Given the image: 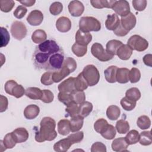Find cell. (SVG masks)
Here are the masks:
<instances>
[{"instance_id":"57","label":"cell","mask_w":152,"mask_h":152,"mask_svg":"<svg viewBox=\"0 0 152 152\" xmlns=\"http://www.w3.org/2000/svg\"><path fill=\"white\" fill-rule=\"evenodd\" d=\"M107 151L106 145L101 142L93 143L91 147V152H106Z\"/></svg>"},{"instance_id":"35","label":"cell","mask_w":152,"mask_h":152,"mask_svg":"<svg viewBox=\"0 0 152 152\" xmlns=\"http://www.w3.org/2000/svg\"><path fill=\"white\" fill-rule=\"evenodd\" d=\"M115 128L119 134H126L129 129V122L125 120L120 119L116 122Z\"/></svg>"},{"instance_id":"27","label":"cell","mask_w":152,"mask_h":152,"mask_svg":"<svg viewBox=\"0 0 152 152\" xmlns=\"http://www.w3.org/2000/svg\"><path fill=\"white\" fill-rule=\"evenodd\" d=\"M118 67L115 65H112L107 68L104 71V77L106 80L110 83H114L116 81V74L118 69Z\"/></svg>"},{"instance_id":"20","label":"cell","mask_w":152,"mask_h":152,"mask_svg":"<svg viewBox=\"0 0 152 152\" xmlns=\"http://www.w3.org/2000/svg\"><path fill=\"white\" fill-rule=\"evenodd\" d=\"M40 108L36 104H30L24 109V116L27 119H35L39 114Z\"/></svg>"},{"instance_id":"50","label":"cell","mask_w":152,"mask_h":152,"mask_svg":"<svg viewBox=\"0 0 152 152\" xmlns=\"http://www.w3.org/2000/svg\"><path fill=\"white\" fill-rule=\"evenodd\" d=\"M58 99L59 102L64 103L66 106L73 102L71 93L59 92L58 94Z\"/></svg>"},{"instance_id":"9","label":"cell","mask_w":152,"mask_h":152,"mask_svg":"<svg viewBox=\"0 0 152 152\" xmlns=\"http://www.w3.org/2000/svg\"><path fill=\"white\" fill-rule=\"evenodd\" d=\"M116 15L121 17L128 15L130 12V7L129 2L125 0L116 1L112 8Z\"/></svg>"},{"instance_id":"19","label":"cell","mask_w":152,"mask_h":152,"mask_svg":"<svg viewBox=\"0 0 152 152\" xmlns=\"http://www.w3.org/2000/svg\"><path fill=\"white\" fill-rule=\"evenodd\" d=\"M120 24V19L116 14H112L107 16L105 21V26L109 30H115Z\"/></svg>"},{"instance_id":"26","label":"cell","mask_w":152,"mask_h":152,"mask_svg":"<svg viewBox=\"0 0 152 152\" xmlns=\"http://www.w3.org/2000/svg\"><path fill=\"white\" fill-rule=\"evenodd\" d=\"M116 0H110V1H106V0H94V1H90V3L91 5L97 9H102L103 8H113Z\"/></svg>"},{"instance_id":"15","label":"cell","mask_w":152,"mask_h":152,"mask_svg":"<svg viewBox=\"0 0 152 152\" xmlns=\"http://www.w3.org/2000/svg\"><path fill=\"white\" fill-rule=\"evenodd\" d=\"M75 43L81 45L87 46L92 40V35L90 33L83 32L79 29L75 33Z\"/></svg>"},{"instance_id":"6","label":"cell","mask_w":152,"mask_h":152,"mask_svg":"<svg viewBox=\"0 0 152 152\" xmlns=\"http://www.w3.org/2000/svg\"><path fill=\"white\" fill-rule=\"evenodd\" d=\"M127 45H129L132 50L138 52H142L148 48V42L141 36L134 34L131 36L128 40Z\"/></svg>"},{"instance_id":"3","label":"cell","mask_w":152,"mask_h":152,"mask_svg":"<svg viewBox=\"0 0 152 152\" xmlns=\"http://www.w3.org/2000/svg\"><path fill=\"white\" fill-rule=\"evenodd\" d=\"M80 30L83 32L99 31L101 29L100 22L93 17H83L79 21Z\"/></svg>"},{"instance_id":"23","label":"cell","mask_w":152,"mask_h":152,"mask_svg":"<svg viewBox=\"0 0 152 152\" xmlns=\"http://www.w3.org/2000/svg\"><path fill=\"white\" fill-rule=\"evenodd\" d=\"M121 41L118 40H110L107 42L106 45V52L111 56L116 55V52L119 48L122 45Z\"/></svg>"},{"instance_id":"45","label":"cell","mask_w":152,"mask_h":152,"mask_svg":"<svg viewBox=\"0 0 152 152\" xmlns=\"http://www.w3.org/2000/svg\"><path fill=\"white\" fill-rule=\"evenodd\" d=\"M1 48L6 46L10 40V34L7 28L1 27Z\"/></svg>"},{"instance_id":"39","label":"cell","mask_w":152,"mask_h":152,"mask_svg":"<svg viewBox=\"0 0 152 152\" xmlns=\"http://www.w3.org/2000/svg\"><path fill=\"white\" fill-rule=\"evenodd\" d=\"M125 97L130 100L137 102L141 97V93L138 88L132 87L126 91Z\"/></svg>"},{"instance_id":"60","label":"cell","mask_w":152,"mask_h":152,"mask_svg":"<svg viewBox=\"0 0 152 152\" xmlns=\"http://www.w3.org/2000/svg\"><path fill=\"white\" fill-rule=\"evenodd\" d=\"M143 62L145 65L147 66L151 67L152 66V55L151 54H147L142 58Z\"/></svg>"},{"instance_id":"38","label":"cell","mask_w":152,"mask_h":152,"mask_svg":"<svg viewBox=\"0 0 152 152\" xmlns=\"http://www.w3.org/2000/svg\"><path fill=\"white\" fill-rule=\"evenodd\" d=\"M116 128L110 124H108L104 130L101 133V135L106 140H112L115 138L116 135Z\"/></svg>"},{"instance_id":"40","label":"cell","mask_w":152,"mask_h":152,"mask_svg":"<svg viewBox=\"0 0 152 152\" xmlns=\"http://www.w3.org/2000/svg\"><path fill=\"white\" fill-rule=\"evenodd\" d=\"M137 125L141 129H148L151 126L150 119L146 115H142L138 118L137 120Z\"/></svg>"},{"instance_id":"44","label":"cell","mask_w":152,"mask_h":152,"mask_svg":"<svg viewBox=\"0 0 152 152\" xmlns=\"http://www.w3.org/2000/svg\"><path fill=\"white\" fill-rule=\"evenodd\" d=\"M65 111L71 118L75 116L79 115V106L78 104L72 102L66 106Z\"/></svg>"},{"instance_id":"56","label":"cell","mask_w":152,"mask_h":152,"mask_svg":"<svg viewBox=\"0 0 152 152\" xmlns=\"http://www.w3.org/2000/svg\"><path fill=\"white\" fill-rule=\"evenodd\" d=\"M27 12V8L23 5H19L14 11V15L18 19H21Z\"/></svg>"},{"instance_id":"59","label":"cell","mask_w":152,"mask_h":152,"mask_svg":"<svg viewBox=\"0 0 152 152\" xmlns=\"http://www.w3.org/2000/svg\"><path fill=\"white\" fill-rule=\"evenodd\" d=\"M129 32V31L124 28L121 25V24H119V26L115 30H113V33L117 36H120V37L126 36Z\"/></svg>"},{"instance_id":"29","label":"cell","mask_w":152,"mask_h":152,"mask_svg":"<svg viewBox=\"0 0 152 152\" xmlns=\"http://www.w3.org/2000/svg\"><path fill=\"white\" fill-rule=\"evenodd\" d=\"M25 94L28 98L33 100L40 99L42 96V90L38 87H31L26 90Z\"/></svg>"},{"instance_id":"42","label":"cell","mask_w":152,"mask_h":152,"mask_svg":"<svg viewBox=\"0 0 152 152\" xmlns=\"http://www.w3.org/2000/svg\"><path fill=\"white\" fill-rule=\"evenodd\" d=\"M72 100L75 103L80 104L84 102H85L86 100V95L83 91H77L75 90L71 93Z\"/></svg>"},{"instance_id":"36","label":"cell","mask_w":152,"mask_h":152,"mask_svg":"<svg viewBox=\"0 0 152 152\" xmlns=\"http://www.w3.org/2000/svg\"><path fill=\"white\" fill-rule=\"evenodd\" d=\"M141 145L147 146L151 144L152 139L150 131H142L140 134V138L138 141Z\"/></svg>"},{"instance_id":"32","label":"cell","mask_w":152,"mask_h":152,"mask_svg":"<svg viewBox=\"0 0 152 152\" xmlns=\"http://www.w3.org/2000/svg\"><path fill=\"white\" fill-rule=\"evenodd\" d=\"M121 110L119 107L116 105L109 106L106 110L107 117L112 121L116 120L120 116Z\"/></svg>"},{"instance_id":"51","label":"cell","mask_w":152,"mask_h":152,"mask_svg":"<svg viewBox=\"0 0 152 152\" xmlns=\"http://www.w3.org/2000/svg\"><path fill=\"white\" fill-rule=\"evenodd\" d=\"M53 71H47L43 73L40 78V82L45 86H49L54 82L52 79Z\"/></svg>"},{"instance_id":"33","label":"cell","mask_w":152,"mask_h":152,"mask_svg":"<svg viewBox=\"0 0 152 152\" xmlns=\"http://www.w3.org/2000/svg\"><path fill=\"white\" fill-rule=\"evenodd\" d=\"M47 38V34L46 32L41 29L35 30L31 35L32 41L36 44L41 43L46 40Z\"/></svg>"},{"instance_id":"21","label":"cell","mask_w":152,"mask_h":152,"mask_svg":"<svg viewBox=\"0 0 152 152\" xmlns=\"http://www.w3.org/2000/svg\"><path fill=\"white\" fill-rule=\"evenodd\" d=\"M71 73L68 68L62 65V67L58 71H53L52 73V79L54 83H59Z\"/></svg>"},{"instance_id":"58","label":"cell","mask_w":152,"mask_h":152,"mask_svg":"<svg viewBox=\"0 0 152 152\" xmlns=\"http://www.w3.org/2000/svg\"><path fill=\"white\" fill-rule=\"evenodd\" d=\"M0 97H1L0 112H3L5 111L8 108V99L5 96H4L3 95H1Z\"/></svg>"},{"instance_id":"14","label":"cell","mask_w":152,"mask_h":152,"mask_svg":"<svg viewBox=\"0 0 152 152\" xmlns=\"http://www.w3.org/2000/svg\"><path fill=\"white\" fill-rule=\"evenodd\" d=\"M56 27L61 33H66L71 28V21L66 17H61L56 21Z\"/></svg>"},{"instance_id":"62","label":"cell","mask_w":152,"mask_h":152,"mask_svg":"<svg viewBox=\"0 0 152 152\" xmlns=\"http://www.w3.org/2000/svg\"><path fill=\"white\" fill-rule=\"evenodd\" d=\"M0 144H1V151H3L4 150H5L6 149H7L5 147V145L4 144L3 140H1L0 141Z\"/></svg>"},{"instance_id":"17","label":"cell","mask_w":152,"mask_h":152,"mask_svg":"<svg viewBox=\"0 0 152 152\" xmlns=\"http://www.w3.org/2000/svg\"><path fill=\"white\" fill-rule=\"evenodd\" d=\"M129 144L125 137H119L115 139L112 142V148L114 151H126Z\"/></svg>"},{"instance_id":"24","label":"cell","mask_w":152,"mask_h":152,"mask_svg":"<svg viewBox=\"0 0 152 152\" xmlns=\"http://www.w3.org/2000/svg\"><path fill=\"white\" fill-rule=\"evenodd\" d=\"M129 70L126 68H118L116 74V81L121 84H125L128 83L129 80Z\"/></svg>"},{"instance_id":"31","label":"cell","mask_w":152,"mask_h":152,"mask_svg":"<svg viewBox=\"0 0 152 152\" xmlns=\"http://www.w3.org/2000/svg\"><path fill=\"white\" fill-rule=\"evenodd\" d=\"M74 86L75 90L84 91L88 87V84L84 78L82 72H80L77 77H75Z\"/></svg>"},{"instance_id":"30","label":"cell","mask_w":152,"mask_h":152,"mask_svg":"<svg viewBox=\"0 0 152 152\" xmlns=\"http://www.w3.org/2000/svg\"><path fill=\"white\" fill-rule=\"evenodd\" d=\"M93 104L91 103L85 101L79 105V115L83 118H86L89 115L93 110Z\"/></svg>"},{"instance_id":"11","label":"cell","mask_w":152,"mask_h":152,"mask_svg":"<svg viewBox=\"0 0 152 152\" xmlns=\"http://www.w3.org/2000/svg\"><path fill=\"white\" fill-rule=\"evenodd\" d=\"M136 23V17L135 15L131 12L128 15L122 17L120 20L121 25L124 28L129 31L135 26Z\"/></svg>"},{"instance_id":"13","label":"cell","mask_w":152,"mask_h":152,"mask_svg":"<svg viewBox=\"0 0 152 152\" xmlns=\"http://www.w3.org/2000/svg\"><path fill=\"white\" fill-rule=\"evenodd\" d=\"M75 77H69L66 80L63 81L58 86V90L59 92L71 93L75 90L74 86Z\"/></svg>"},{"instance_id":"55","label":"cell","mask_w":152,"mask_h":152,"mask_svg":"<svg viewBox=\"0 0 152 152\" xmlns=\"http://www.w3.org/2000/svg\"><path fill=\"white\" fill-rule=\"evenodd\" d=\"M134 8L138 11H142L145 10L147 2L146 0H134L132 2Z\"/></svg>"},{"instance_id":"52","label":"cell","mask_w":152,"mask_h":152,"mask_svg":"<svg viewBox=\"0 0 152 152\" xmlns=\"http://www.w3.org/2000/svg\"><path fill=\"white\" fill-rule=\"evenodd\" d=\"M63 65L69 69L71 73L74 72L77 68V62L75 60L71 57H66L64 61Z\"/></svg>"},{"instance_id":"7","label":"cell","mask_w":152,"mask_h":152,"mask_svg":"<svg viewBox=\"0 0 152 152\" xmlns=\"http://www.w3.org/2000/svg\"><path fill=\"white\" fill-rule=\"evenodd\" d=\"M10 31L12 37L18 40L23 39L26 36L27 33L25 24L18 21H15L12 23Z\"/></svg>"},{"instance_id":"10","label":"cell","mask_w":152,"mask_h":152,"mask_svg":"<svg viewBox=\"0 0 152 152\" xmlns=\"http://www.w3.org/2000/svg\"><path fill=\"white\" fill-rule=\"evenodd\" d=\"M68 11L71 15L73 17H80L81 16L84 11V6L83 4L80 1H71L68 5Z\"/></svg>"},{"instance_id":"48","label":"cell","mask_w":152,"mask_h":152,"mask_svg":"<svg viewBox=\"0 0 152 152\" xmlns=\"http://www.w3.org/2000/svg\"><path fill=\"white\" fill-rule=\"evenodd\" d=\"M3 142L6 148L8 149L12 148L13 147H14V146L17 144L14 138H13L12 132L8 133L5 135L3 140Z\"/></svg>"},{"instance_id":"12","label":"cell","mask_w":152,"mask_h":152,"mask_svg":"<svg viewBox=\"0 0 152 152\" xmlns=\"http://www.w3.org/2000/svg\"><path fill=\"white\" fill-rule=\"evenodd\" d=\"M43 20V13L38 10H34L31 11L27 17V21L31 26H37L40 25Z\"/></svg>"},{"instance_id":"25","label":"cell","mask_w":152,"mask_h":152,"mask_svg":"<svg viewBox=\"0 0 152 152\" xmlns=\"http://www.w3.org/2000/svg\"><path fill=\"white\" fill-rule=\"evenodd\" d=\"M69 123L71 132L78 131L83 127L84 118L79 115L74 117H71L69 121Z\"/></svg>"},{"instance_id":"43","label":"cell","mask_w":152,"mask_h":152,"mask_svg":"<svg viewBox=\"0 0 152 152\" xmlns=\"http://www.w3.org/2000/svg\"><path fill=\"white\" fill-rule=\"evenodd\" d=\"M108 124H109L106 119L103 118H100L94 122V129L97 133L101 134L103 132Z\"/></svg>"},{"instance_id":"54","label":"cell","mask_w":152,"mask_h":152,"mask_svg":"<svg viewBox=\"0 0 152 152\" xmlns=\"http://www.w3.org/2000/svg\"><path fill=\"white\" fill-rule=\"evenodd\" d=\"M67 137L72 144H74L75 143H78L83 140L84 138V133L83 131H77L75 133L71 134Z\"/></svg>"},{"instance_id":"53","label":"cell","mask_w":152,"mask_h":152,"mask_svg":"<svg viewBox=\"0 0 152 152\" xmlns=\"http://www.w3.org/2000/svg\"><path fill=\"white\" fill-rule=\"evenodd\" d=\"M54 99L53 93L49 90H42V96L40 99L42 102L45 103H50L52 102Z\"/></svg>"},{"instance_id":"8","label":"cell","mask_w":152,"mask_h":152,"mask_svg":"<svg viewBox=\"0 0 152 152\" xmlns=\"http://www.w3.org/2000/svg\"><path fill=\"white\" fill-rule=\"evenodd\" d=\"M91 52L95 58L102 62H106L113 58V56L108 54L106 50L104 49L103 46L99 43L93 44L91 48Z\"/></svg>"},{"instance_id":"4","label":"cell","mask_w":152,"mask_h":152,"mask_svg":"<svg viewBox=\"0 0 152 152\" xmlns=\"http://www.w3.org/2000/svg\"><path fill=\"white\" fill-rule=\"evenodd\" d=\"M81 72L88 86H94L99 83L100 73L94 65L90 64L86 65Z\"/></svg>"},{"instance_id":"1","label":"cell","mask_w":152,"mask_h":152,"mask_svg":"<svg viewBox=\"0 0 152 152\" xmlns=\"http://www.w3.org/2000/svg\"><path fill=\"white\" fill-rule=\"evenodd\" d=\"M33 58L37 68L53 72L62 67L64 53L56 41L47 40L36 46Z\"/></svg>"},{"instance_id":"34","label":"cell","mask_w":152,"mask_h":152,"mask_svg":"<svg viewBox=\"0 0 152 152\" xmlns=\"http://www.w3.org/2000/svg\"><path fill=\"white\" fill-rule=\"evenodd\" d=\"M125 138L129 145L135 144L139 141L140 134L137 130L132 129L127 133Z\"/></svg>"},{"instance_id":"2","label":"cell","mask_w":152,"mask_h":152,"mask_svg":"<svg viewBox=\"0 0 152 152\" xmlns=\"http://www.w3.org/2000/svg\"><path fill=\"white\" fill-rule=\"evenodd\" d=\"M40 129L35 134V140L38 142L52 141L57 136L55 131L56 122L50 117H44L40 123Z\"/></svg>"},{"instance_id":"41","label":"cell","mask_w":152,"mask_h":152,"mask_svg":"<svg viewBox=\"0 0 152 152\" xmlns=\"http://www.w3.org/2000/svg\"><path fill=\"white\" fill-rule=\"evenodd\" d=\"M136 102H137L130 100L126 97H123L120 101L121 106L126 111H131L133 110L136 106Z\"/></svg>"},{"instance_id":"46","label":"cell","mask_w":152,"mask_h":152,"mask_svg":"<svg viewBox=\"0 0 152 152\" xmlns=\"http://www.w3.org/2000/svg\"><path fill=\"white\" fill-rule=\"evenodd\" d=\"M15 5V2L12 0H1L0 1V9L2 12H8L12 10Z\"/></svg>"},{"instance_id":"28","label":"cell","mask_w":152,"mask_h":152,"mask_svg":"<svg viewBox=\"0 0 152 152\" xmlns=\"http://www.w3.org/2000/svg\"><path fill=\"white\" fill-rule=\"evenodd\" d=\"M71 131L69 121L66 119L60 120L58 123V132L60 135H66Z\"/></svg>"},{"instance_id":"16","label":"cell","mask_w":152,"mask_h":152,"mask_svg":"<svg viewBox=\"0 0 152 152\" xmlns=\"http://www.w3.org/2000/svg\"><path fill=\"white\" fill-rule=\"evenodd\" d=\"M13 138L17 143L26 141L28 138V132L24 128H18L12 132Z\"/></svg>"},{"instance_id":"5","label":"cell","mask_w":152,"mask_h":152,"mask_svg":"<svg viewBox=\"0 0 152 152\" xmlns=\"http://www.w3.org/2000/svg\"><path fill=\"white\" fill-rule=\"evenodd\" d=\"M4 88L7 94L14 96L17 99L21 97L26 92V90L23 86L18 84L17 83L13 80L7 81L5 84Z\"/></svg>"},{"instance_id":"61","label":"cell","mask_w":152,"mask_h":152,"mask_svg":"<svg viewBox=\"0 0 152 152\" xmlns=\"http://www.w3.org/2000/svg\"><path fill=\"white\" fill-rule=\"evenodd\" d=\"M19 2L24 6L31 7L35 4L36 1H34V0H24V1H21Z\"/></svg>"},{"instance_id":"18","label":"cell","mask_w":152,"mask_h":152,"mask_svg":"<svg viewBox=\"0 0 152 152\" xmlns=\"http://www.w3.org/2000/svg\"><path fill=\"white\" fill-rule=\"evenodd\" d=\"M133 53V50L127 44H122L118 49L116 55L122 60L126 61L130 58Z\"/></svg>"},{"instance_id":"22","label":"cell","mask_w":152,"mask_h":152,"mask_svg":"<svg viewBox=\"0 0 152 152\" xmlns=\"http://www.w3.org/2000/svg\"><path fill=\"white\" fill-rule=\"evenodd\" d=\"M72 145V142L67 137L56 142L53 145V150L57 152H65L69 150Z\"/></svg>"},{"instance_id":"37","label":"cell","mask_w":152,"mask_h":152,"mask_svg":"<svg viewBox=\"0 0 152 152\" xmlns=\"http://www.w3.org/2000/svg\"><path fill=\"white\" fill-rule=\"evenodd\" d=\"M73 53L78 57H83L87 52V46H83L75 43L72 46Z\"/></svg>"},{"instance_id":"47","label":"cell","mask_w":152,"mask_h":152,"mask_svg":"<svg viewBox=\"0 0 152 152\" xmlns=\"http://www.w3.org/2000/svg\"><path fill=\"white\" fill-rule=\"evenodd\" d=\"M141 78V72L137 68H132L129 71V80L131 83H136L140 81Z\"/></svg>"},{"instance_id":"49","label":"cell","mask_w":152,"mask_h":152,"mask_svg":"<svg viewBox=\"0 0 152 152\" xmlns=\"http://www.w3.org/2000/svg\"><path fill=\"white\" fill-rule=\"evenodd\" d=\"M62 10L63 5L60 2H54L49 7V11L53 15H59L62 12Z\"/></svg>"}]
</instances>
